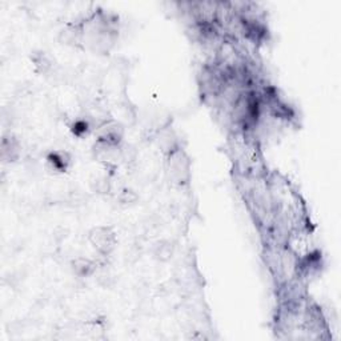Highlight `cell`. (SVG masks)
Returning <instances> with one entry per match:
<instances>
[{
	"label": "cell",
	"mask_w": 341,
	"mask_h": 341,
	"mask_svg": "<svg viewBox=\"0 0 341 341\" xmlns=\"http://www.w3.org/2000/svg\"><path fill=\"white\" fill-rule=\"evenodd\" d=\"M89 240L100 254L107 255L113 248L115 235L109 228H96L89 235Z\"/></svg>",
	"instance_id": "1"
},
{
	"label": "cell",
	"mask_w": 341,
	"mask_h": 341,
	"mask_svg": "<svg viewBox=\"0 0 341 341\" xmlns=\"http://www.w3.org/2000/svg\"><path fill=\"white\" fill-rule=\"evenodd\" d=\"M48 163L55 171L63 172V171L67 169L68 164H70V159L67 158L66 152H55V153H51L48 156Z\"/></svg>",
	"instance_id": "2"
},
{
	"label": "cell",
	"mask_w": 341,
	"mask_h": 341,
	"mask_svg": "<svg viewBox=\"0 0 341 341\" xmlns=\"http://www.w3.org/2000/svg\"><path fill=\"white\" fill-rule=\"evenodd\" d=\"M94 269H95V267L89 260L80 259V260H76L74 263V271L79 276H88V274L94 272Z\"/></svg>",
	"instance_id": "3"
}]
</instances>
